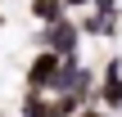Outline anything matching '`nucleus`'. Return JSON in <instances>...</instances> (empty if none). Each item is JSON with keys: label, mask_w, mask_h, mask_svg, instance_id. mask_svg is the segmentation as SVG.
<instances>
[{"label": "nucleus", "mask_w": 122, "mask_h": 117, "mask_svg": "<svg viewBox=\"0 0 122 117\" xmlns=\"http://www.w3.org/2000/svg\"><path fill=\"white\" fill-rule=\"evenodd\" d=\"M36 45H41V50H50L54 59H77L81 32H77V23H72V18H59V23H50V27H41V32H36Z\"/></svg>", "instance_id": "1"}, {"label": "nucleus", "mask_w": 122, "mask_h": 117, "mask_svg": "<svg viewBox=\"0 0 122 117\" xmlns=\"http://www.w3.org/2000/svg\"><path fill=\"white\" fill-rule=\"evenodd\" d=\"M59 68H63V59H54L50 50H36V59L27 63V90H32V95H54Z\"/></svg>", "instance_id": "2"}, {"label": "nucleus", "mask_w": 122, "mask_h": 117, "mask_svg": "<svg viewBox=\"0 0 122 117\" xmlns=\"http://www.w3.org/2000/svg\"><path fill=\"white\" fill-rule=\"evenodd\" d=\"M95 104L104 113H122V59H109L104 63L100 86H95Z\"/></svg>", "instance_id": "3"}, {"label": "nucleus", "mask_w": 122, "mask_h": 117, "mask_svg": "<svg viewBox=\"0 0 122 117\" xmlns=\"http://www.w3.org/2000/svg\"><path fill=\"white\" fill-rule=\"evenodd\" d=\"M27 9H32V18H36L41 27H50V23H59V18H68L59 0H27Z\"/></svg>", "instance_id": "4"}, {"label": "nucleus", "mask_w": 122, "mask_h": 117, "mask_svg": "<svg viewBox=\"0 0 122 117\" xmlns=\"http://www.w3.org/2000/svg\"><path fill=\"white\" fill-rule=\"evenodd\" d=\"M18 117H50V99H45V95H32V90H27V95L18 99Z\"/></svg>", "instance_id": "5"}, {"label": "nucleus", "mask_w": 122, "mask_h": 117, "mask_svg": "<svg viewBox=\"0 0 122 117\" xmlns=\"http://www.w3.org/2000/svg\"><path fill=\"white\" fill-rule=\"evenodd\" d=\"M45 99H50V117H77V108H86L72 95H45Z\"/></svg>", "instance_id": "6"}, {"label": "nucleus", "mask_w": 122, "mask_h": 117, "mask_svg": "<svg viewBox=\"0 0 122 117\" xmlns=\"http://www.w3.org/2000/svg\"><path fill=\"white\" fill-rule=\"evenodd\" d=\"M95 14H122V0H91Z\"/></svg>", "instance_id": "7"}, {"label": "nucleus", "mask_w": 122, "mask_h": 117, "mask_svg": "<svg viewBox=\"0 0 122 117\" xmlns=\"http://www.w3.org/2000/svg\"><path fill=\"white\" fill-rule=\"evenodd\" d=\"M77 117H113V113H104L100 104H86V108H77Z\"/></svg>", "instance_id": "8"}, {"label": "nucleus", "mask_w": 122, "mask_h": 117, "mask_svg": "<svg viewBox=\"0 0 122 117\" xmlns=\"http://www.w3.org/2000/svg\"><path fill=\"white\" fill-rule=\"evenodd\" d=\"M59 5H63V14L68 9H91V0H59Z\"/></svg>", "instance_id": "9"}, {"label": "nucleus", "mask_w": 122, "mask_h": 117, "mask_svg": "<svg viewBox=\"0 0 122 117\" xmlns=\"http://www.w3.org/2000/svg\"><path fill=\"white\" fill-rule=\"evenodd\" d=\"M0 27H5V18H0Z\"/></svg>", "instance_id": "10"}]
</instances>
